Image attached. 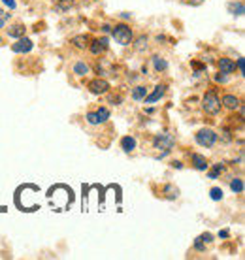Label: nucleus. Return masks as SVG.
I'll return each mask as SVG.
<instances>
[{
    "mask_svg": "<svg viewBox=\"0 0 245 260\" xmlns=\"http://www.w3.org/2000/svg\"><path fill=\"white\" fill-rule=\"evenodd\" d=\"M89 49H90V53H93V55H100V53H104L106 49H108V38L95 40V42L89 46Z\"/></svg>",
    "mask_w": 245,
    "mask_h": 260,
    "instance_id": "obj_9",
    "label": "nucleus"
},
{
    "mask_svg": "<svg viewBox=\"0 0 245 260\" xmlns=\"http://www.w3.org/2000/svg\"><path fill=\"white\" fill-rule=\"evenodd\" d=\"M74 74L85 76V74H89V66L85 64V62H76V64H74Z\"/></svg>",
    "mask_w": 245,
    "mask_h": 260,
    "instance_id": "obj_22",
    "label": "nucleus"
},
{
    "mask_svg": "<svg viewBox=\"0 0 245 260\" xmlns=\"http://www.w3.org/2000/svg\"><path fill=\"white\" fill-rule=\"evenodd\" d=\"M202 108H204V111H206L207 115H217L219 113L223 104H221V98L217 94V91L211 89V91H207L204 94V98H202Z\"/></svg>",
    "mask_w": 245,
    "mask_h": 260,
    "instance_id": "obj_1",
    "label": "nucleus"
},
{
    "mask_svg": "<svg viewBox=\"0 0 245 260\" xmlns=\"http://www.w3.org/2000/svg\"><path fill=\"white\" fill-rule=\"evenodd\" d=\"M194 247L198 249V251H206V245H204L202 238H196V240H194Z\"/></svg>",
    "mask_w": 245,
    "mask_h": 260,
    "instance_id": "obj_26",
    "label": "nucleus"
},
{
    "mask_svg": "<svg viewBox=\"0 0 245 260\" xmlns=\"http://www.w3.org/2000/svg\"><path fill=\"white\" fill-rule=\"evenodd\" d=\"M164 92H166V87H164V85H157L155 91L151 92L149 96L143 98V100H145V104H155L157 100H161V98L164 96Z\"/></svg>",
    "mask_w": 245,
    "mask_h": 260,
    "instance_id": "obj_7",
    "label": "nucleus"
},
{
    "mask_svg": "<svg viewBox=\"0 0 245 260\" xmlns=\"http://www.w3.org/2000/svg\"><path fill=\"white\" fill-rule=\"evenodd\" d=\"M145 96H147V89L145 87H136L134 91H132V98L134 100H143Z\"/></svg>",
    "mask_w": 245,
    "mask_h": 260,
    "instance_id": "obj_21",
    "label": "nucleus"
},
{
    "mask_svg": "<svg viewBox=\"0 0 245 260\" xmlns=\"http://www.w3.org/2000/svg\"><path fill=\"white\" fill-rule=\"evenodd\" d=\"M238 70H239V74H243V72H245V68H243V57H239V59H238Z\"/></svg>",
    "mask_w": 245,
    "mask_h": 260,
    "instance_id": "obj_32",
    "label": "nucleus"
},
{
    "mask_svg": "<svg viewBox=\"0 0 245 260\" xmlns=\"http://www.w3.org/2000/svg\"><path fill=\"white\" fill-rule=\"evenodd\" d=\"M219 70L221 74H232V72H236V62L232 59L223 57V59H219Z\"/></svg>",
    "mask_w": 245,
    "mask_h": 260,
    "instance_id": "obj_11",
    "label": "nucleus"
},
{
    "mask_svg": "<svg viewBox=\"0 0 245 260\" xmlns=\"http://www.w3.org/2000/svg\"><path fill=\"white\" fill-rule=\"evenodd\" d=\"M228 10H230V13L232 15H243V12H245V6H243V2H230L228 4Z\"/></svg>",
    "mask_w": 245,
    "mask_h": 260,
    "instance_id": "obj_15",
    "label": "nucleus"
},
{
    "mask_svg": "<svg viewBox=\"0 0 245 260\" xmlns=\"http://www.w3.org/2000/svg\"><path fill=\"white\" fill-rule=\"evenodd\" d=\"M10 15H12V13H2V17H0V28H2V26H4V23L10 19Z\"/></svg>",
    "mask_w": 245,
    "mask_h": 260,
    "instance_id": "obj_30",
    "label": "nucleus"
},
{
    "mask_svg": "<svg viewBox=\"0 0 245 260\" xmlns=\"http://www.w3.org/2000/svg\"><path fill=\"white\" fill-rule=\"evenodd\" d=\"M164 190H166V192H170V194H168V198H177V189L174 190V187H170V185H168Z\"/></svg>",
    "mask_w": 245,
    "mask_h": 260,
    "instance_id": "obj_27",
    "label": "nucleus"
},
{
    "mask_svg": "<svg viewBox=\"0 0 245 260\" xmlns=\"http://www.w3.org/2000/svg\"><path fill=\"white\" fill-rule=\"evenodd\" d=\"M97 117H98L100 123L108 121V119H110V110H108V108H100V110L97 111Z\"/></svg>",
    "mask_w": 245,
    "mask_h": 260,
    "instance_id": "obj_23",
    "label": "nucleus"
},
{
    "mask_svg": "<svg viewBox=\"0 0 245 260\" xmlns=\"http://www.w3.org/2000/svg\"><path fill=\"white\" fill-rule=\"evenodd\" d=\"M0 2H2V4H6L10 10H15V6H17V4H15V0H0Z\"/></svg>",
    "mask_w": 245,
    "mask_h": 260,
    "instance_id": "obj_29",
    "label": "nucleus"
},
{
    "mask_svg": "<svg viewBox=\"0 0 245 260\" xmlns=\"http://www.w3.org/2000/svg\"><path fill=\"white\" fill-rule=\"evenodd\" d=\"M134 49L136 51H145L147 49V36H140V38L136 40V44H134Z\"/></svg>",
    "mask_w": 245,
    "mask_h": 260,
    "instance_id": "obj_20",
    "label": "nucleus"
},
{
    "mask_svg": "<svg viewBox=\"0 0 245 260\" xmlns=\"http://www.w3.org/2000/svg\"><path fill=\"white\" fill-rule=\"evenodd\" d=\"M72 6H74V0H55V8H57L58 12H66Z\"/></svg>",
    "mask_w": 245,
    "mask_h": 260,
    "instance_id": "obj_17",
    "label": "nucleus"
},
{
    "mask_svg": "<svg viewBox=\"0 0 245 260\" xmlns=\"http://www.w3.org/2000/svg\"><path fill=\"white\" fill-rule=\"evenodd\" d=\"M223 172H225V164H215V166H213L211 170H209V174H207V176H209V179H217V176H219V174H223Z\"/></svg>",
    "mask_w": 245,
    "mask_h": 260,
    "instance_id": "obj_19",
    "label": "nucleus"
},
{
    "mask_svg": "<svg viewBox=\"0 0 245 260\" xmlns=\"http://www.w3.org/2000/svg\"><path fill=\"white\" fill-rule=\"evenodd\" d=\"M102 30H104V32H111V26L110 25H104Z\"/></svg>",
    "mask_w": 245,
    "mask_h": 260,
    "instance_id": "obj_35",
    "label": "nucleus"
},
{
    "mask_svg": "<svg viewBox=\"0 0 245 260\" xmlns=\"http://www.w3.org/2000/svg\"><path fill=\"white\" fill-rule=\"evenodd\" d=\"M230 189H232L236 194H241V192H243V181H241L239 177H234L232 181H230Z\"/></svg>",
    "mask_w": 245,
    "mask_h": 260,
    "instance_id": "obj_18",
    "label": "nucleus"
},
{
    "mask_svg": "<svg viewBox=\"0 0 245 260\" xmlns=\"http://www.w3.org/2000/svg\"><path fill=\"white\" fill-rule=\"evenodd\" d=\"M228 236H230V232H228V230H221V232H219V238H228Z\"/></svg>",
    "mask_w": 245,
    "mask_h": 260,
    "instance_id": "obj_34",
    "label": "nucleus"
},
{
    "mask_svg": "<svg viewBox=\"0 0 245 260\" xmlns=\"http://www.w3.org/2000/svg\"><path fill=\"white\" fill-rule=\"evenodd\" d=\"M111 36L121 46H130L132 44V28L129 25H122V23L121 25H115L111 28Z\"/></svg>",
    "mask_w": 245,
    "mask_h": 260,
    "instance_id": "obj_2",
    "label": "nucleus"
},
{
    "mask_svg": "<svg viewBox=\"0 0 245 260\" xmlns=\"http://www.w3.org/2000/svg\"><path fill=\"white\" fill-rule=\"evenodd\" d=\"M200 238H202V241H204V243H211V241H213V236L211 234H202Z\"/></svg>",
    "mask_w": 245,
    "mask_h": 260,
    "instance_id": "obj_31",
    "label": "nucleus"
},
{
    "mask_svg": "<svg viewBox=\"0 0 245 260\" xmlns=\"http://www.w3.org/2000/svg\"><path fill=\"white\" fill-rule=\"evenodd\" d=\"M108 89H110V83L104 79H95L89 83V91L93 94H104V92H108Z\"/></svg>",
    "mask_w": 245,
    "mask_h": 260,
    "instance_id": "obj_6",
    "label": "nucleus"
},
{
    "mask_svg": "<svg viewBox=\"0 0 245 260\" xmlns=\"http://www.w3.org/2000/svg\"><path fill=\"white\" fill-rule=\"evenodd\" d=\"M223 142H232V136H230V130L228 128L223 130Z\"/></svg>",
    "mask_w": 245,
    "mask_h": 260,
    "instance_id": "obj_28",
    "label": "nucleus"
},
{
    "mask_svg": "<svg viewBox=\"0 0 245 260\" xmlns=\"http://www.w3.org/2000/svg\"><path fill=\"white\" fill-rule=\"evenodd\" d=\"M153 66H155L157 72L168 70V62L164 59H162V57H159V55H155V57H153Z\"/></svg>",
    "mask_w": 245,
    "mask_h": 260,
    "instance_id": "obj_16",
    "label": "nucleus"
},
{
    "mask_svg": "<svg viewBox=\"0 0 245 260\" xmlns=\"http://www.w3.org/2000/svg\"><path fill=\"white\" fill-rule=\"evenodd\" d=\"M215 142H217V134H215L211 128H202L196 132V143H198L200 147L209 149V147L215 145Z\"/></svg>",
    "mask_w": 245,
    "mask_h": 260,
    "instance_id": "obj_4",
    "label": "nucleus"
},
{
    "mask_svg": "<svg viewBox=\"0 0 245 260\" xmlns=\"http://www.w3.org/2000/svg\"><path fill=\"white\" fill-rule=\"evenodd\" d=\"M191 160H193V166L198 170V172H206V170H207L206 156L200 155V153H193V155H191Z\"/></svg>",
    "mask_w": 245,
    "mask_h": 260,
    "instance_id": "obj_8",
    "label": "nucleus"
},
{
    "mask_svg": "<svg viewBox=\"0 0 245 260\" xmlns=\"http://www.w3.org/2000/svg\"><path fill=\"white\" fill-rule=\"evenodd\" d=\"M121 149L125 151V153H130V151L136 149V138L132 136H125L121 140Z\"/></svg>",
    "mask_w": 245,
    "mask_h": 260,
    "instance_id": "obj_12",
    "label": "nucleus"
},
{
    "mask_svg": "<svg viewBox=\"0 0 245 260\" xmlns=\"http://www.w3.org/2000/svg\"><path fill=\"white\" fill-rule=\"evenodd\" d=\"M215 81H217V83H225V81H226V74H225V76H215Z\"/></svg>",
    "mask_w": 245,
    "mask_h": 260,
    "instance_id": "obj_33",
    "label": "nucleus"
},
{
    "mask_svg": "<svg viewBox=\"0 0 245 260\" xmlns=\"http://www.w3.org/2000/svg\"><path fill=\"white\" fill-rule=\"evenodd\" d=\"M72 44H74V47H78V49H87L89 47V38L87 36H74L72 38Z\"/></svg>",
    "mask_w": 245,
    "mask_h": 260,
    "instance_id": "obj_14",
    "label": "nucleus"
},
{
    "mask_svg": "<svg viewBox=\"0 0 245 260\" xmlns=\"http://www.w3.org/2000/svg\"><path fill=\"white\" fill-rule=\"evenodd\" d=\"M0 44H2V38H0Z\"/></svg>",
    "mask_w": 245,
    "mask_h": 260,
    "instance_id": "obj_36",
    "label": "nucleus"
},
{
    "mask_svg": "<svg viewBox=\"0 0 245 260\" xmlns=\"http://www.w3.org/2000/svg\"><path fill=\"white\" fill-rule=\"evenodd\" d=\"M221 104L225 106L226 110L234 111V110H238V108H239V98L234 96V94H225V96H223V102H221Z\"/></svg>",
    "mask_w": 245,
    "mask_h": 260,
    "instance_id": "obj_10",
    "label": "nucleus"
},
{
    "mask_svg": "<svg viewBox=\"0 0 245 260\" xmlns=\"http://www.w3.org/2000/svg\"><path fill=\"white\" fill-rule=\"evenodd\" d=\"M87 123L89 124H100V121H98V117H97V113H87Z\"/></svg>",
    "mask_w": 245,
    "mask_h": 260,
    "instance_id": "obj_25",
    "label": "nucleus"
},
{
    "mask_svg": "<svg viewBox=\"0 0 245 260\" xmlns=\"http://www.w3.org/2000/svg\"><path fill=\"white\" fill-rule=\"evenodd\" d=\"M209 196H211V200L219 202V200H223V190H221L219 187H213V189L209 190Z\"/></svg>",
    "mask_w": 245,
    "mask_h": 260,
    "instance_id": "obj_24",
    "label": "nucleus"
},
{
    "mask_svg": "<svg viewBox=\"0 0 245 260\" xmlns=\"http://www.w3.org/2000/svg\"><path fill=\"white\" fill-rule=\"evenodd\" d=\"M26 28L23 25H13L8 28V36L10 38H21V36H25Z\"/></svg>",
    "mask_w": 245,
    "mask_h": 260,
    "instance_id": "obj_13",
    "label": "nucleus"
},
{
    "mask_svg": "<svg viewBox=\"0 0 245 260\" xmlns=\"http://www.w3.org/2000/svg\"><path fill=\"white\" fill-rule=\"evenodd\" d=\"M174 143H175V138L172 134H168V132L157 134L153 138V147L155 149H162V153H170V149L174 147Z\"/></svg>",
    "mask_w": 245,
    "mask_h": 260,
    "instance_id": "obj_3",
    "label": "nucleus"
},
{
    "mask_svg": "<svg viewBox=\"0 0 245 260\" xmlns=\"http://www.w3.org/2000/svg\"><path fill=\"white\" fill-rule=\"evenodd\" d=\"M33 47H34V44L30 40L25 38V36H21V38L17 40V44L12 46V49H13V53H28V51H33Z\"/></svg>",
    "mask_w": 245,
    "mask_h": 260,
    "instance_id": "obj_5",
    "label": "nucleus"
}]
</instances>
